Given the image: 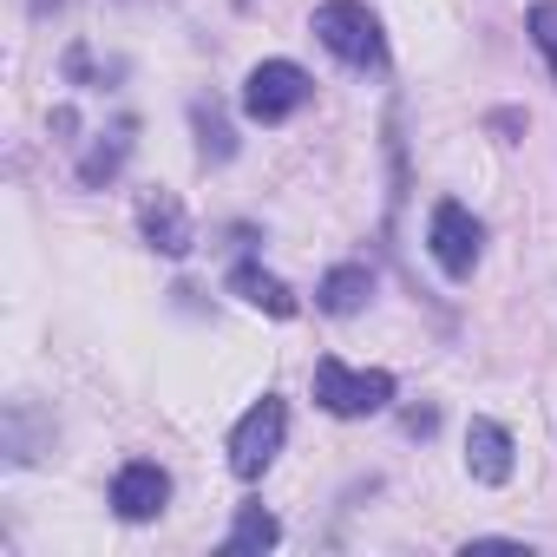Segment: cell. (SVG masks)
<instances>
[{
	"instance_id": "6da1fadb",
	"label": "cell",
	"mask_w": 557,
	"mask_h": 557,
	"mask_svg": "<svg viewBox=\"0 0 557 557\" xmlns=\"http://www.w3.org/2000/svg\"><path fill=\"white\" fill-rule=\"evenodd\" d=\"M315 40H322L342 66H361V73H374V66L387 60L381 21L361 8V0H329V8H315Z\"/></svg>"
},
{
	"instance_id": "7a4b0ae2",
	"label": "cell",
	"mask_w": 557,
	"mask_h": 557,
	"mask_svg": "<svg viewBox=\"0 0 557 557\" xmlns=\"http://www.w3.org/2000/svg\"><path fill=\"white\" fill-rule=\"evenodd\" d=\"M315 400L335 420H368L394 400V374L381 368H342V361H315Z\"/></svg>"
},
{
	"instance_id": "3957f363",
	"label": "cell",
	"mask_w": 557,
	"mask_h": 557,
	"mask_svg": "<svg viewBox=\"0 0 557 557\" xmlns=\"http://www.w3.org/2000/svg\"><path fill=\"white\" fill-rule=\"evenodd\" d=\"M283 433H289V407L262 394V400L236 420V433H230V472H236V479H262V472L275 466V453H283Z\"/></svg>"
},
{
	"instance_id": "277c9868",
	"label": "cell",
	"mask_w": 557,
	"mask_h": 557,
	"mask_svg": "<svg viewBox=\"0 0 557 557\" xmlns=\"http://www.w3.org/2000/svg\"><path fill=\"white\" fill-rule=\"evenodd\" d=\"M302 99H309V73H302L296 60H262V66L243 79V112H249L256 125H283L289 112H302Z\"/></svg>"
},
{
	"instance_id": "5b68a950",
	"label": "cell",
	"mask_w": 557,
	"mask_h": 557,
	"mask_svg": "<svg viewBox=\"0 0 557 557\" xmlns=\"http://www.w3.org/2000/svg\"><path fill=\"white\" fill-rule=\"evenodd\" d=\"M426 243H433V262L453 275V283H466L472 275V262H479V243H485V230H479V216L466 210V203H440L433 210V230H426Z\"/></svg>"
},
{
	"instance_id": "8992f818",
	"label": "cell",
	"mask_w": 557,
	"mask_h": 557,
	"mask_svg": "<svg viewBox=\"0 0 557 557\" xmlns=\"http://www.w3.org/2000/svg\"><path fill=\"white\" fill-rule=\"evenodd\" d=\"M164 498H171V472H164V466H151V459L119 466V479H112V505H119V518L145 524V518L164 511Z\"/></svg>"
},
{
	"instance_id": "52a82bcc",
	"label": "cell",
	"mask_w": 557,
	"mask_h": 557,
	"mask_svg": "<svg viewBox=\"0 0 557 557\" xmlns=\"http://www.w3.org/2000/svg\"><path fill=\"white\" fill-rule=\"evenodd\" d=\"M466 466L479 485H505L511 479V433L498 420H472L466 426Z\"/></svg>"
},
{
	"instance_id": "ba28073f",
	"label": "cell",
	"mask_w": 557,
	"mask_h": 557,
	"mask_svg": "<svg viewBox=\"0 0 557 557\" xmlns=\"http://www.w3.org/2000/svg\"><path fill=\"white\" fill-rule=\"evenodd\" d=\"M138 223H145L151 249H164V256H184V249H190V223H184V203H177L171 190L145 197V203H138Z\"/></svg>"
},
{
	"instance_id": "9c48e42d",
	"label": "cell",
	"mask_w": 557,
	"mask_h": 557,
	"mask_svg": "<svg viewBox=\"0 0 557 557\" xmlns=\"http://www.w3.org/2000/svg\"><path fill=\"white\" fill-rule=\"evenodd\" d=\"M368 296H374V275H368L361 262H342V269H329V275H322V289H315V302H322L329 315H355Z\"/></svg>"
},
{
	"instance_id": "30bf717a",
	"label": "cell",
	"mask_w": 557,
	"mask_h": 557,
	"mask_svg": "<svg viewBox=\"0 0 557 557\" xmlns=\"http://www.w3.org/2000/svg\"><path fill=\"white\" fill-rule=\"evenodd\" d=\"M230 289H236L249 309H262V315H296L289 283H275V275H269V269H256V262H243V269L230 275Z\"/></svg>"
},
{
	"instance_id": "8fae6325",
	"label": "cell",
	"mask_w": 557,
	"mask_h": 557,
	"mask_svg": "<svg viewBox=\"0 0 557 557\" xmlns=\"http://www.w3.org/2000/svg\"><path fill=\"white\" fill-rule=\"evenodd\" d=\"M275 537H283V524H275L262 505H243V511H236V531L223 537V557H249V550H269Z\"/></svg>"
},
{
	"instance_id": "7c38bea8",
	"label": "cell",
	"mask_w": 557,
	"mask_h": 557,
	"mask_svg": "<svg viewBox=\"0 0 557 557\" xmlns=\"http://www.w3.org/2000/svg\"><path fill=\"white\" fill-rule=\"evenodd\" d=\"M531 40H537V53L557 73V0H537V8H531Z\"/></svg>"
},
{
	"instance_id": "4fadbf2b",
	"label": "cell",
	"mask_w": 557,
	"mask_h": 557,
	"mask_svg": "<svg viewBox=\"0 0 557 557\" xmlns=\"http://www.w3.org/2000/svg\"><path fill=\"white\" fill-rule=\"evenodd\" d=\"M197 132H203V158H230V132H223L216 106H197Z\"/></svg>"
}]
</instances>
